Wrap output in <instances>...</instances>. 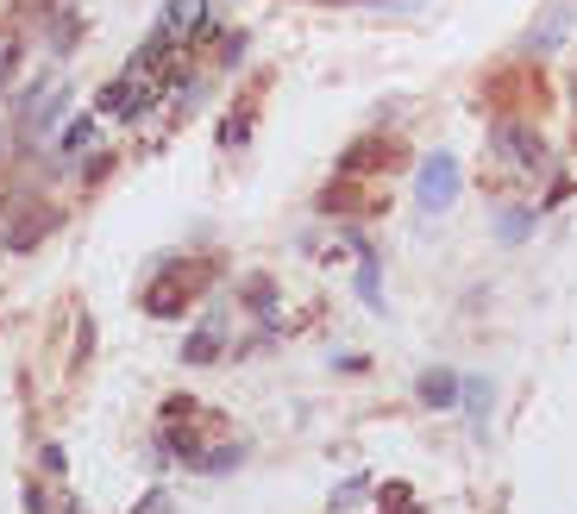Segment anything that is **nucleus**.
<instances>
[{
	"instance_id": "f257e3e1",
	"label": "nucleus",
	"mask_w": 577,
	"mask_h": 514,
	"mask_svg": "<svg viewBox=\"0 0 577 514\" xmlns=\"http://www.w3.org/2000/svg\"><path fill=\"white\" fill-rule=\"evenodd\" d=\"M220 276V257H151V289L138 295L151 320H176L195 295H207V283Z\"/></svg>"
},
{
	"instance_id": "f03ea898",
	"label": "nucleus",
	"mask_w": 577,
	"mask_h": 514,
	"mask_svg": "<svg viewBox=\"0 0 577 514\" xmlns=\"http://www.w3.org/2000/svg\"><path fill=\"white\" fill-rule=\"evenodd\" d=\"M452 195H458V157H446V151L421 157V176H414V201H421V214L452 207Z\"/></svg>"
},
{
	"instance_id": "7ed1b4c3",
	"label": "nucleus",
	"mask_w": 577,
	"mask_h": 514,
	"mask_svg": "<svg viewBox=\"0 0 577 514\" xmlns=\"http://www.w3.org/2000/svg\"><path fill=\"white\" fill-rule=\"evenodd\" d=\"M402 157H408V145H402V138H383V132H371V138H358V145H345V157H339V176H377V170H396Z\"/></svg>"
},
{
	"instance_id": "20e7f679",
	"label": "nucleus",
	"mask_w": 577,
	"mask_h": 514,
	"mask_svg": "<svg viewBox=\"0 0 577 514\" xmlns=\"http://www.w3.org/2000/svg\"><path fill=\"white\" fill-rule=\"evenodd\" d=\"M490 145L509 157V163H521V170H546V163H552L546 138H540L534 126H521V120H496V138H490Z\"/></svg>"
},
{
	"instance_id": "39448f33",
	"label": "nucleus",
	"mask_w": 577,
	"mask_h": 514,
	"mask_svg": "<svg viewBox=\"0 0 577 514\" xmlns=\"http://www.w3.org/2000/svg\"><path fill=\"white\" fill-rule=\"evenodd\" d=\"M57 226H63V214H57V207H44V201H26V207H19V214L7 220V232H0V245H7V251H32L38 239H51Z\"/></svg>"
},
{
	"instance_id": "423d86ee",
	"label": "nucleus",
	"mask_w": 577,
	"mask_h": 514,
	"mask_svg": "<svg viewBox=\"0 0 577 514\" xmlns=\"http://www.w3.org/2000/svg\"><path fill=\"white\" fill-rule=\"evenodd\" d=\"M201 19H207V0H170L164 19H157V38H170L176 51H189V38L201 32Z\"/></svg>"
},
{
	"instance_id": "0eeeda50",
	"label": "nucleus",
	"mask_w": 577,
	"mask_h": 514,
	"mask_svg": "<svg viewBox=\"0 0 577 514\" xmlns=\"http://www.w3.org/2000/svg\"><path fill=\"white\" fill-rule=\"evenodd\" d=\"M414 395H421V408H458V402H465V383H458L452 370H421Z\"/></svg>"
},
{
	"instance_id": "6e6552de",
	"label": "nucleus",
	"mask_w": 577,
	"mask_h": 514,
	"mask_svg": "<svg viewBox=\"0 0 577 514\" xmlns=\"http://www.w3.org/2000/svg\"><path fill=\"white\" fill-rule=\"evenodd\" d=\"M220 339H226V320H220V314H207V326H201L189 345H182V364H214V358L226 352Z\"/></svg>"
},
{
	"instance_id": "1a4fd4ad",
	"label": "nucleus",
	"mask_w": 577,
	"mask_h": 514,
	"mask_svg": "<svg viewBox=\"0 0 577 514\" xmlns=\"http://www.w3.org/2000/svg\"><path fill=\"white\" fill-rule=\"evenodd\" d=\"M320 207H327V214H371V195H358V176H339L327 195H320Z\"/></svg>"
},
{
	"instance_id": "9d476101",
	"label": "nucleus",
	"mask_w": 577,
	"mask_h": 514,
	"mask_svg": "<svg viewBox=\"0 0 577 514\" xmlns=\"http://www.w3.org/2000/svg\"><path fill=\"white\" fill-rule=\"evenodd\" d=\"M358 301H364V308H371V314H383V264H377V251H358Z\"/></svg>"
},
{
	"instance_id": "9b49d317",
	"label": "nucleus",
	"mask_w": 577,
	"mask_h": 514,
	"mask_svg": "<svg viewBox=\"0 0 577 514\" xmlns=\"http://www.w3.org/2000/svg\"><path fill=\"white\" fill-rule=\"evenodd\" d=\"M132 101H138V76H113L101 95H95V107H101V113H120V120H132Z\"/></svg>"
},
{
	"instance_id": "f8f14e48",
	"label": "nucleus",
	"mask_w": 577,
	"mask_h": 514,
	"mask_svg": "<svg viewBox=\"0 0 577 514\" xmlns=\"http://www.w3.org/2000/svg\"><path fill=\"white\" fill-rule=\"evenodd\" d=\"M239 464H245V439H226V446H214V452L195 458V471H201V477H226V471H239Z\"/></svg>"
},
{
	"instance_id": "ddd939ff",
	"label": "nucleus",
	"mask_w": 577,
	"mask_h": 514,
	"mask_svg": "<svg viewBox=\"0 0 577 514\" xmlns=\"http://www.w3.org/2000/svg\"><path fill=\"white\" fill-rule=\"evenodd\" d=\"M239 301H245L258 320H270V314H276V283H270V276H245V283H239Z\"/></svg>"
},
{
	"instance_id": "4468645a",
	"label": "nucleus",
	"mask_w": 577,
	"mask_h": 514,
	"mask_svg": "<svg viewBox=\"0 0 577 514\" xmlns=\"http://www.w3.org/2000/svg\"><path fill=\"white\" fill-rule=\"evenodd\" d=\"M95 138H101V132H95V120L82 113V120H69V126L57 132V151H63V157H76V151H88V145H95Z\"/></svg>"
},
{
	"instance_id": "2eb2a0df",
	"label": "nucleus",
	"mask_w": 577,
	"mask_h": 514,
	"mask_svg": "<svg viewBox=\"0 0 577 514\" xmlns=\"http://www.w3.org/2000/svg\"><path fill=\"white\" fill-rule=\"evenodd\" d=\"M76 38H82V19H76V13H57V19H51V51H57V57L76 51Z\"/></svg>"
},
{
	"instance_id": "dca6fc26",
	"label": "nucleus",
	"mask_w": 577,
	"mask_h": 514,
	"mask_svg": "<svg viewBox=\"0 0 577 514\" xmlns=\"http://www.w3.org/2000/svg\"><path fill=\"white\" fill-rule=\"evenodd\" d=\"M364 496H371V477H345V483L333 489V508H358Z\"/></svg>"
},
{
	"instance_id": "f3484780",
	"label": "nucleus",
	"mask_w": 577,
	"mask_h": 514,
	"mask_svg": "<svg viewBox=\"0 0 577 514\" xmlns=\"http://www.w3.org/2000/svg\"><path fill=\"white\" fill-rule=\"evenodd\" d=\"M465 402H471V420L483 427V414H490V383H483V377H471V383H465Z\"/></svg>"
},
{
	"instance_id": "a211bd4d",
	"label": "nucleus",
	"mask_w": 577,
	"mask_h": 514,
	"mask_svg": "<svg viewBox=\"0 0 577 514\" xmlns=\"http://www.w3.org/2000/svg\"><path fill=\"white\" fill-rule=\"evenodd\" d=\"M245 132H251V120H245V113H233V120L220 126V145H226V151H239V145H245Z\"/></svg>"
},
{
	"instance_id": "6ab92c4d",
	"label": "nucleus",
	"mask_w": 577,
	"mask_h": 514,
	"mask_svg": "<svg viewBox=\"0 0 577 514\" xmlns=\"http://www.w3.org/2000/svg\"><path fill=\"white\" fill-rule=\"evenodd\" d=\"M239 57H245V32H226V44H220V63H226V69H233Z\"/></svg>"
},
{
	"instance_id": "aec40b11",
	"label": "nucleus",
	"mask_w": 577,
	"mask_h": 514,
	"mask_svg": "<svg viewBox=\"0 0 577 514\" xmlns=\"http://www.w3.org/2000/svg\"><path fill=\"white\" fill-rule=\"evenodd\" d=\"M182 414H201L195 395H176V402H164V427H170V420H182Z\"/></svg>"
},
{
	"instance_id": "412c9836",
	"label": "nucleus",
	"mask_w": 577,
	"mask_h": 514,
	"mask_svg": "<svg viewBox=\"0 0 577 514\" xmlns=\"http://www.w3.org/2000/svg\"><path fill=\"white\" fill-rule=\"evenodd\" d=\"M38 464H44L51 477H63V446H38Z\"/></svg>"
},
{
	"instance_id": "4be33fe9",
	"label": "nucleus",
	"mask_w": 577,
	"mask_h": 514,
	"mask_svg": "<svg viewBox=\"0 0 577 514\" xmlns=\"http://www.w3.org/2000/svg\"><path fill=\"white\" fill-rule=\"evenodd\" d=\"M26 514H51V496H44V489H38V483L26 489Z\"/></svg>"
},
{
	"instance_id": "5701e85b",
	"label": "nucleus",
	"mask_w": 577,
	"mask_h": 514,
	"mask_svg": "<svg viewBox=\"0 0 577 514\" xmlns=\"http://www.w3.org/2000/svg\"><path fill=\"white\" fill-rule=\"evenodd\" d=\"M527 232V214H502V239H521Z\"/></svg>"
}]
</instances>
